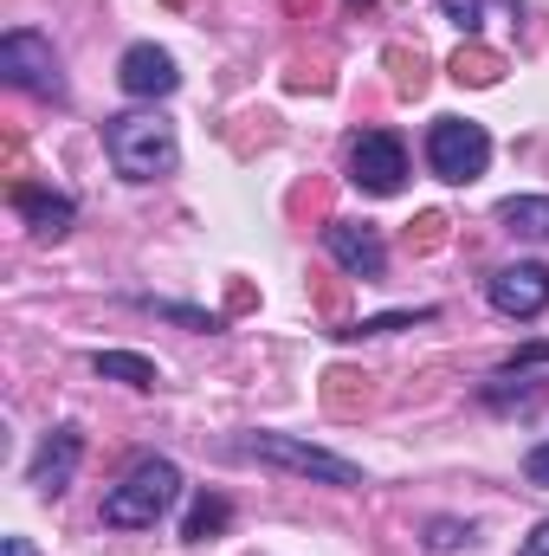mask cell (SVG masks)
Instances as JSON below:
<instances>
[{
    "instance_id": "3",
    "label": "cell",
    "mask_w": 549,
    "mask_h": 556,
    "mask_svg": "<svg viewBox=\"0 0 549 556\" xmlns=\"http://www.w3.org/2000/svg\"><path fill=\"white\" fill-rule=\"evenodd\" d=\"M240 453H246V459H259V466H278V472H297V479L336 485V492L369 485L356 459H343V453H330V446H310V440H297V433H246V440H240Z\"/></svg>"
},
{
    "instance_id": "1",
    "label": "cell",
    "mask_w": 549,
    "mask_h": 556,
    "mask_svg": "<svg viewBox=\"0 0 549 556\" xmlns=\"http://www.w3.org/2000/svg\"><path fill=\"white\" fill-rule=\"evenodd\" d=\"M104 155L124 181H162L181 168V137L155 111H124V117H104Z\"/></svg>"
},
{
    "instance_id": "16",
    "label": "cell",
    "mask_w": 549,
    "mask_h": 556,
    "mask_svg": "<svg viewBox=\"0 0 549 556\" xmlns=\"http://www.w3.org/2000/svg\"><path fill=\"white\" fill-rule=\"evenodd\" d=\"M142 311H155V317H175V324H188V330H214V317L207 311H194V304H168V298H130Z\"/></svg>"
},
{
    "instance_id": "5",
    "label": "cell",
    "mask_w": 549,
    "mask_h": 556,
    "mask_svg": "<svg viewBox=\"0 0 549 556\" xmlns=\"http://www.w3.org/2000/svg\"><path fill=\"white\" fill-rule=\"evenodd\" d=\"M0 78H7L13 91H33V98L65 104V72H59V52H52V39H46V33H33V26H13V33L0 39Z\"/></svg>"
},
{
    "instance_id": "15",
    "label": "cell",
    "mask_w": 549,
    "mask_h": 556,
    "mask_svg": "<svg viewBox=\"0 0 549 556\" xmlns=\"http://www.w3.org/2000/svg\"><path fill=\"white\" fill-rule=\"evenodd\" d=\"M227 518H233V505H227V498H201V505L188 511L181 538H188V544H207V538H220V531H227Z\"/></svg>"
},
{
    "instance_id": "19",
    "label": "cell",
    "mask_w": 549,
    "mask_h": 556,
    "mask_svg": "<svg viewBox=\"0 0 549 556\" xmlns=\"http://www.w3.org/2000/svg\"><path fill=\"white\" fill-rule=\"evenodd\" d=\"M524 479H531V485H544V492H549V440H544V446H531V453H524Z\"/></svg>"
},
{
    "instance_id": "21",
    "label": "cell",
    "mask_w": 549,
    "mask_h": 556,
    "mask_svg": "<svg viewBox=\"0 0 549 556\" xmlns=\"http://www.w3.org/2000/svg\"><path fill=\"white\" fill-rule=\"evenodd\" d=\"M518 556H549V518L531 531V538H524V544H518Z\"/></svg>"
},
{
    "instance_id": "23",
    "label": "cell",
    "mask_w": 549,
    "mask_h": 556,
    "mask_svg": "<svg viewBox=\"0 0 549 556\" xmlns=\"http://www.w3.org/2000/svg\"><path fill=\"white\" fill-rule=\"evenodd\" d=\"M349 7H369V0H349Z\"/></svg>"
},
{
    "instance_id": "9",
    "label": "cell",
    "mask_w": 549,
    "mask_h": 556,
    "mask_svg": "<svg viewBox=\"0 0 549 556\" xmlns=\"http://www.w3.org/2000/svg\"><path fill=\"white\" fill-rule=\"evenodd\" d=\"M78 459H85V433L65 420V427H52V433L39 440V453H33V466H26V485H33L39 498H59V492L72 485Z\"/></svg>"
},
{
    "instance_id": "14",
    "label": "cell",
    "mask_w": 549,
    "mask_h": 556,
    "mask_svg": "<svg viewBox=\"0 0 549 556\" xmlns=\"http://www.w3.org/2000/svg\"><path fill=\"white\" fill-rule=\"evenodd\" d=\"M439 311L433 304H420V311H388V317H362V324H349V330H336V337H395V330H413V324H433Z\"/></svg>"
},
{
    "instance_id": "18",
    "label": "cell",
    "mask_w": 549,
    "mask_h": 556,
    "mask_svg": "<svg viewBox=\"0 0 549 556\" xmlns=\"http://www.w3.org/2000/svg\"><path fill=\"white\" fill-rule=\"evenodd\" d=\"M439 13H446L459 33H478V0H439Z\"/></svg>"
},
{
    "instance_id": "17",
    "label": "cell",
    "mask_w": 549,
    "mask_h": 556,
    "mask_svg": "<svg viewBox=\"0 0 549 556\" xmlns=\"http://www.w3.org/2000/svg\"><path fill=\"white\" fill-rule=\"evenodd\" d=\"M472 538V525H459V518H433L426 525V551H459Z\"/></svg>"
},
{
    "instance_id": "8",
    "label": "cell",
    "mask_w": 549,
    "mask_h": 556,
    "mask_svg": "<svg viewBox=\"0 0 549 556\" xmlns=\"http://www.w3.org/2000/svg\"><path fill=\"white\" fill-rule=\"evenodd\" d=\"M323 253L349 278H362V285H375V278L388 273V247H382V233L369 220H330L323 227Z\"/></svg>"
},
{
    "instance_id": "10",
    "label": "cell",
    "mask_w": 549,
    "mask_h": 556,
    "mask_svg": "<svg viewBox=\"0 0 549 556\" xmlns=\"http://www.w3.org/2000/svg\"><path fill=\"white\" fill-rule=\"evenodd\" d=\"M117 85H124L130 98H142V104H155V98H168V91L181 85V72H175V59H168L155 39H137V46L117 59Z\"/></svg>"
},
{
    "instance_id": "20",
    "label": "cell",
    "mask_w": 549,
    "mask_h": 556,
    "mask_svg": "<svg viewBox=\"0 0 549 556\" xmlns=\"http://www.w3.org/2000/svg\"><path fill=\"white\" fill-rule=\"evenodd\" d=\"M537 363H549V343H531L524 356H511V363H505V376H524V369H537Z\"/></svg>"
},
{
    "instance_id": "6",
    "label": "cell",
    "mask_w": 549,
    "mask_h": 556,
    "mask_svg": "<svg viewBox=\"0 0 549 556\" xmlns=\"http://www.w3.org/2000/svg\"><path fill=\"white\" fill-rule=\"evenodd\" d=\"M349 181L362 194H401L408 188V149L395 130H362L349 142Z\"/></svg>"
},
{
    "instance_id": "4",
    "label": "cell",
    "mask_w": 549,
    "mask_h": 556,
    "mask_svg": "<svg viewBox=\"0 0 549 556\" xmlns=\"http://www.w3.org/2000/svg\"><path fill=\"white\" fill-rule=\"evenodd\" d=\"M426 168H433L439 181H452V188L478 181V175L491 168V137H485V124H472V117H439V124L426 130Z\"/></svg>"
},
{
    "instance_id": "7",
    "label": "cell",
    "mask_w": 549,
    "mask_h": 556,
    "mask_svg": "<svg viewBox=\"0 0 549 556\" xmlns=\"http://www.w3.org/2000/svg\"><path fill=\"white\" fill-rule=\"evenodd\" d=\"M485 298H491V311H498V317L531 324V317H544V311H549V266H544V260L498 266V273L485 278Z\"/></svg>"
},
{
    "instance_id": "13",
    "label": "cell",
    "mask_w": 549,
    "mask_h": 556,
    "mask_svg": "<svg viewBox=\"0 0 549 556\" xmlns=\"http://www.w3.org/2000/svg\"><path fill=\"white\" fill-rule=\"evenodd\" d=\"M498 220L524 240H549V194H511L498 201Z\"/></svg>"
},
{
    "instance_id": "2",
    "label": "cell",
    "mask_w": 549,
    "mask_h": 556,
    "mask_svg": "<svg viewBox=\"0 0 549 556\" xmlns=\"http://www.w3.org/2000/svg\"><path fill=\"white\" fill-rule=\"evenodd\" d=\"M181 498V466L175 459H137L111 492H104V525L111 531H149L155 518H168Z\"/></svg>"
},
{
    "instance_id": "22",
    "label": "cell",
    "mask_w": 549,
    "mask_h": 556,
    "mask_svg": "<svg viewBox=\"0 0 549 556\" xmlns=\"http://www.w3.org/2000/svg\"><path fill=\"white\" fill-rule=\"evenodd\" d=\"M7 556H33V544L26 538H7Z\"/></svg>"
},
{
    "instance_id": "11",
    "label": "cell",
    "mask_w": 549,
    "mask_h": 556,
    "mask_svg": "<svg viewBox=\"0 0 549 556\" xmlns=\"http://www.w3.org/2000/svg\"><path fill=\"white\" fill-rule=\"evenodd\" d=\"M13 214H20L39 240H65L72 220H78V201H72V194H52V188H13Z\"/></svg>"
},
{
    "instance_id": "12",
    "label": "cell",
    "mask_w": 549,
    "mask_h": 556,
    "mask_svg": "<svg viewBox=\"0 0 549 556\" xmlns=\"http://www.w3.org/2000/svg\"><path fill=\"white\" fill-rule=\"evenodd\" d=\"M91 369L104 382H124V389H155L162 382V369L149 356H137V350H91Z\"/></svg>"
}]
</instances>
